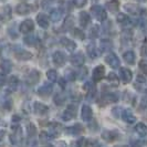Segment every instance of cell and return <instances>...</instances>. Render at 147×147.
Listing matches in <instances>:
<instances>
[{
  "mask_svg": "<svg viewBox=\"0 0 147 147\" xmlns=\"http://www.w3.org/2000/svg\"><path fill=\"white\" fill-rule=\"evenodd\" d=\"M119 134L116 131H104L102 133V138L106 142H114L115 140H117Z\"/></svg>",
  "mask_w": 147,
  "mask_h": 147,
  "instance_id": "cell-15",
  "label": "cell"
},
{
  "mask_svg": "<svg viewBox=\"0 0 147 147\" xmlns=\"http://www.w3.org/2000/svg\"><path fill=\"white\" fill-rule=\"evenodd\" d=\"M60 84H61L62 88H64V80H61V81H60Z\"/></svg>",
  "mask_w": 147,
  "mask_h": 147,
  "instance_id": "cell-49",
  "label": "cell"
},
{
  "mask_svg": "<svg viewBox=\"0 0 147 147\" xmlns=\"http://www.w3.org/2000/svg\"><path fill=\"white\" fill-rule=\"evenodd\" d=\"M36 133H37V128H36V126L33 125L32 123H30V124L27 125V134H28V136H29V137L34 136V135H36Z\"/></svg>",
  "mask_w": 147,
  "mask_h": 147,
  "instance_id": "cell-38",
  "label": "cell"
},
{
  "mask_svg": "<svg viewBox=\"0 0 147 147\" xmlns=\"http://www.w3.org/2000/svg\"><path fill=\"white\" fill-rule=\"evenodd\" d=\"M66 132L69 133V134H72V135H78V134L83 132V127L80 124H76V125L66 128Z\"/></svg>",
  "mask_w": 147,
  "mask_h": 147,
  "instance_id": "cell-30",
  "label": "cell"
},
{
  "mask_svg": "<svg viewBox=\"0 0 147 147\" xmlns=\"http://www.w3.org/2000/svg\"><path fill=\"white\" fill-rule=\"evenodd\" d=\"M105 62H106L111 67H113V69H118V67H119V64H121L119 59H118V57L115 53H109V54L106 55V58H105Z\"/></svg>",
  "mask_w": 147,
  "mask_h": 147,
  "instance_id": "cell-6",
  "label": "cell"
},
{
  "mask_svg": "<svg viewBox=\"0 0 147 147\" xmlns=\"http://www.w3.org/2000/svg\"><path fill=\"white\" fill-rule=\"evenodd\" d=\"M107 81L110 82L112 85L117 86L118 85V76L115 73H110L107 76Z\"/></svg>",
  "mask_w": 147,
  "mask_h": 147,
  "instance_id": "cell-36",
  "label": "cell"
},
{
  "mask_svg": "<svg viewBox=\"0 0 147 147\" xmlns=\"http://www.w3.org/2000/svg\"><path fill=\"white\" fill-rule=\"evenodd\" d=\"M100 47H101V51L106 52L112 49L113 44H112V42H111L109 39H103V40L100 42Z\"/></svg>",
  "mask_w": 147,
  "mask_h": 147,
  "instance_id": "cell-26",
  "label": "cell"
},
{
  "mask_svg": "<svg viewBox=\"0 0 147 147\" xmlns=\"http://www.w3.org/2000/svg\"><path fill=\"white\" fill-rule=\"evenodd\" d=\"M93 1H97V0H93Z\"/></svg>",
  "mask_w": 147,
  "mask_h": 147,
  "instance_id": "cell-50",
  "label": "cell"
},
{
  "mask_svg": "<svg viewBox=\"0 0 147 147\" xmlns=\"http://www.w3.org/2000/svg\"><path fill=\"white\" fill-rule=\"evenodd\" d=\"M73 34L76 38H79L80 40H83V39H84V33H83V31L80 30V29H74Z\"/></svg>",
  "mask_w": 147,
  "mask_h": 147,
  "instance_id": "cell-42",
  "label": "cell"
},
{
  "mask_svg": "<svg viewBox=\"0 0 147 147\" xmlns=\"http://www.w3.org/2000/svg\"><path fill=\"white\" fill-rule=\"evenodd\" d=\"M54 103L57 104V105H63V104L65 103V95H63L62 93H59V94H57V95L54 96Z\"/></svg>",
  "mask_w": 147,
  "mask_h": 147,
  "instance_id": "cell-35",
  "label": "cell"
},
{
  "mask_svg": "<svg viewBox=\"0 0 147 147\" xmlns=\"http://www.w3.org/2000/svg\"><path fill=\"white\" fill-rule=\"evenodd\" d=\"M91 12H92V15L93 17L95 18L96 20H98V21L103 22L106 20V17H107V13H106V11H105V9H104L102 6H97V5H94V6H92L91 7Z\"/></svg>",
  "mask_w": 147,
  "mask_h": 147,
  "instance_id": "cell-1",
  "label": "cell"
},
{
  "mask_svg": "<svg viewBox=\"0 0 147 147\" xmlns=\"http://www.w3.org/2000/svg\"><path fill=\"white\" fill-rule=\"evenodd\" d=\"M81 117L85 122H90L92 119V117H93V112H92V109L88 105H83L82 106Z\"/></svg>",
  "mask_w": 147,
  "mask_h": 147,
  "instance_id": "cell-12",
  "label": "cell"
},
{
  "mask_svg": "<svg viewBox=\"0 0 147 147\" xmlns=\"http://www.w3.org/2000/svg\"><path fill=\"white\" fill-rule=\"evenodd\" d=\"M11 67H12V64H11V62H10L9 60H3V61H1V63H0V69L2 70L3 73H9V72L11 71Z\"/></svg>",
  "mask_w": 147,
  "mask_h": 147,
  "instance_id": "cell-27",
  "label": "cell"
},
{
  "mask_svg": "<svg viewBox=\"0 0 147 147\" xmlns=\"http://www.w3.org/2000/svg\"><path fill=\"white\" fill-rule=\"evenodd\" d=\"M122 118H123V121L125 123H127V124H133L136 121L135 115L132 113V111L129 110H124L122 112Z\"/></svg>",
  "mask_w": 147,
  "mask_h": 147,
  "instance_id": "cell-16",
  "label": "cell"
},
{
  "mask_svg": "<svg viewBox=\"0 0 147 147\" xmlns=\"http://www.w3.org/2000/svg\"><path fill=\"white\" fill-rule=\"evenodd\" d=\"M100 28H98V26H93L92 28H91V30H90V38L91 39H95L97 36H98V31H100Z\"/></svg>",
  "mask_w": 147,
  "mask_h": 147,
  "instance_id": "cell-39",
  "label": "cell"
},
{
  "mask_svg": "<svg viewBox=\"0 0 147 147\" xmlns=\"http://www.w3.org/2000/svg\"><path fill=\"white\" fill-rule=\"evenodd\" d=\"M102 101L105 104L109 103H115L118 101V96L115 93H107V94H104L102 97Z\"/></svg>",
  "mask_w": 147,
  "mask_h": 147,
  "instance_id": "cell-20",
  "label": "cell"
},
{
  "mask_svg": "<svg viewBox=\"0 0 147 147\" xmlns=\"http://www.w3.org/2000/svg\"><path fill=\"white\" fill-rule=\"evenodd\" d=\"M23 42L30 47H36L40 43V39L36 36H27V37L23 38Z\"/></svg>",
  "mask_w": 147,
  "mask_h": 147,
  "instance_id": "cell-19",
  "label": "cell"
},
{
  "mask_svg": "<svg viewBox=\"0 0 147 147\" xmlns=\"http://www.w3.org/2000/svg\"><path fill=\"white\" fill-rule=\"evenodd\" d=\"M3 42H1L0 41V58H1V55H2V52H3Z\"/></svg>",
  "mask_w": 147,
  "mask_h": 147,
  "instance_id": "cell-48",
  "label": "cell"
},
{
  "mask_svg": "<svg viewBox=\"0 0 147 147\" xmlns=\"http://www.w3.org/2000/svg\"><path fill=\"white\" fill-rule=\"evenodd\" d=\"M73 24H74L73 18H72L71 16H69V17L65 19V21H64V23H63V26H62V29H63V31H69V30H71L72 28H73Z\"/></svg>",
  "mask_w": 147,
  "mask_h": 147,
  "instance_id": "cell-31",
  "label": "cell"
},
{
  "mask_svg": "<svg viewBox=\"0 0 147 147\" xmlns=\"http://www.w3.org/2000/svg\"><path fill=\"white\" fill-rule=\"evenodd\" d=\"M86 53L91 59H96L97 58V51H96L95 44L94 43H88L86 47Z\"/></svg>",
  "mask_w": 147,
  "mask_h": 147,
  "instance_id": "cell-24",
  "label": "cell"
},
{
  "mask_svg": "<svg viewBox=\"0 0 147 147\" xmlns=\"http://www.w3.org/2000/svg\"><path fill=\"white\" fill-rule=\"evenodd\" d=\"M52 61L57 66H62L66 61L65 54L61 51H55L52 55Z\"/></svg>",
  "mask_w": 147,
  "mask_h": 147,
  "instance_id": "cell-8",
  "label": "cell"
},
{
  "mask_svg": "<svg viewBox=\"0 0 147 147\" xmlns=\"http://www.w3.org/2000/svg\"><path fill=\"white\" fill-rule=\"evenodd\" d=\"M123 59L125 61L127 64H131L133 65L135 63V60H136V57H135V53L133 51H126L124 54H123Z\"/></svg>",
  "mask_w": 147,
  "mask_h": 147,
  "instance_id": "cell-22",
  "label": "cell"
},
{
  "mask_svg": "<svg viewBox=\"0 0 147 147\" xmlns=\"http://www.w3.org/2000/svg\"><path fill=\"white\" fill-rule=\"evenodd\" d=\"M40 72L37 71V70H31L29 73L27 74L26 76V82L28 85H34L37 84L39 80H40Z\"/></svg>",
  "mask_w": 147,
  "mask_h": 147,
  "instance_id": "cell-3",
  "label": "cell"
},
{
  "mask_svg": "<svg viewBox=\"0 0 147 147\" xmlns=\"http://www.w3.org/2000/svg\"><path fill=\"white\" fill-rule=\"evenodd\" d=\"M125 9L128 11V12H129V13H132V15H138V11H140L138 7H137L136 5H133V3L126 5Z\"/></svg>",
  "mask_w": 147,
  "mask_h": 147,
  "instance_id": "cell-34",
  "label": "cell"
},
{
  "mask_svg": "<svg viewBox=\"0 0 147 147\" xmlns=\"http://www.w3.org/2000/svg\"><path fill=\"white\" fill-rule=\"evenodd\" d=\"M33 110L39 115H44V114H47L49 112V107L47 105H44V104L40 103V102H36L33 104Z\"/></svg>",
  "mask_w": 147,
  "mask_h": 147,
  "instance_id": "cell-18",
  "label": "cell"
},
{
  "mask_svg": "<svg viewBox=\"0 0 147 147\" xmlns=\"http://www.w3.org/2000/svg\"><path fill=\"white\" fill-rule=\"evenodd\" d=\"M140 21H142V24L144 27H147V12L145 10H143L140 12Z\"/></svg>",
  "mask_w": 147,
  "mask_h": 147,
  "instance_id": "cell-40",
  "label": "cell"
},
{
  "mask_svg": "<svg viewBox=\"0 0 147 147\" xmlns=\"http://www.w3.org/2000/svg\"><path fill=\"white\" fill-rule=\"evenodd\" d=\"M47 78L51 82H55L58 80V72L55 70H49L47 72Z\"/></svg>",
  "mask_w": 147,
  "mask_h": 147,
  "instance_id": "cell-37",
  "label": "cell"
},
{
  "mask_svg": "<svg viewBox=\"0 0 147 147\" xmlns=\"http://www.w3.org/2000/svg\"><path fill=\"white\" fill-rule=\"evenodd\" d=\"M21 138V131L19 129V128H17L13 131V133L11 134V136H10V140H11V143L12 144H18L19 143V140Z\"/></svg>",
  "mask_w": 147,
  "mask_h": 147,
  "instance_id": "cell-28",
  "label": "cell"
},
{
  "mask_svg": "<svg viewBox=\"0 0 147 147\" xmlns=\"http://www.w3.org/2000/svg\"><path fill=\"white\" fill-rule=\"evenodd\" d=\"M70 61H71L72 65L82 66L84 64V62H85V58H84V55H83L82 52H78V53H74L73 55L71 57Z\"/></svg>",
  "mask_w": 147,
  "mask_h": 147,
  "instance_id": "cell-9",
  "label": "cell"
},
{
  "mask_svg": "<svg viewBox=\"0 0 147 147\" xmlns=\"http://www.w3.org/2000/svg\"><path fill=\"white\" fill-rule=\"evenodd\" d=\"M13 54H15V57L17 59L21 60V61H28V60H31V58H32V54L29 51L21 49L19 47L13 48Z\"/></svg>",
  "mask_w": 147,
  "mask_h": 147,
  "instance_id": "cell-2",
  "label": "cell"
},
{
  "mask_svg": "<svg viewBox=\"0 0 147 147\" xmlns=\"http://www.w3.org/2000/svg\"><path fill=\"white\" fill-rule=\"evenodd\" d=\"M135 131L137 134H140V136H145L147 134V126L144 123H138L135 126Z\"/></svg>",
  "mask_w": 147,
  "mask_h": 147,
  "instance_id": "cell-33",
  "label": "cell"
},
{
  "mask_svg": "<svg viewBox=\"0 0 147 147\" xmlns=\"http://www.w3.org/2000/svg\"><path fill=\"white\" fill-rule=\"evenodd\" d=\"M33 29H34V23H33V21H32L31 19H26V20L22 21L21 24L19 26V31H20L21 33H24V34L32 32Z\"/></svg>",
  "mask_w": 147,
  "mask_h": 147,
  "instance_id": "cell-4",
  "label": "cell"
},
{
  "mask_svg": "<svg viewBox=\"0 0 147 147\" xmlns=\"http://www.w3.org/2000/svg\"><path fill=\"white\" fill-rule=\"evenodd\" d=\"M146 93H147V90H146Z\"/></svg>",
  "mask_w": 147,
  "mask_h": 147,
  "instance_id": "cell-51",
  "label": "cell"
},
{
  "mask_svg": "<svg viewBox=\"0 0 147 147\" xmlns=\"http://www.w3.org/2000/svg\"><path fill=\"white\" fill-rule=\"evenodd\" d=\"M140 69L145 74H147V60H142V61H140Z\"/></svg>",
  "mask_w": 147,
  "mask_h": 147,
  "instance_id": "cell-41",
  "label": "cell"
},
{
  "mask_svg": "<svg viewBox=\"0 0 147 147\" xmlns=\"http://www.w3.org/2000/svg\"><path fill=\"white\" fill-rule=\"evenodd\" d=\"M119 78H121V81L123 82L124 84L129 83L133 79L132 71L129 69H127V67H121L119 69Z\"/></svg>",
  "mask_w": 147,
  "mask_h": 147,
  "instance_id": "cell-5",
  "label": "cell"
},
{
  "mask_svg": "<svg viewBox=\"0 0 147 147\" xmlns=\"http://www.w3.org/2000/svg\"><path fill=\"white\" fill-rule=\"evenodd\" d=\"M145 144V142H143V140H138V142H135V143H133V147H142L143 145Z\"/></svg>",
  "mask_w": 147,
  "mask_h": 147,
  "instance_id": "cell-47",
  "label": "cell"
},
{
  "mask_svg": "<svg viewBox=\"0 0 147 147\" xmlns=\"http://www.w3.org/2000/svg\"><path fill=\"white\" fill-rule=\"evenodd\" d=\"M76 116V105L74 104H71L66 107V110L64 111L63 115H62V118L64 121H71L72 118H74Z\"/></svg>",
  "mask_w": 147,
  "mask_h": 147,
  "instance_id": "cell-7",
  "label": "cell"
},
{
  "mask_svg": "<svg viewBox=\"0 0 147 147\" xmlns=\"http://www.w3.org/2000/svg\"><path fill=\"white\" fill-rule=\"evenodd\" d=\"M32 11V7L28 3H20L16 7V12L20 16H26Z\"/></svg>",
  "mask_w": 147,
  "mask_h": 147,
  "instance_id": "cell-13",
  "label": "cell"
},
{
  "mask_svg": "<svg viewBox=\"0 0 147 147\" xmlns=\"http://www.w3.org/2000/svg\"><path fill=\"white\" fill-rule=\"evenodd\" d=\"M142 54L144 57H147V41H145L142 45Z\"/></svg>",
  "mask_w": 147,
  "mask_h": 147,
  "instance_id": "cell-44",
  "label": "cell"
},
{
  "mask_svg": "<svg viewBox=\"0 0 147 147\" xmlns=\"http://www.w3.org/2000/svg\"><path fill=\"white\" fill-rule=\"evenodd\" d=\"M61 17H62V10H61L60 8H57V9H53V10L51 11V15H50V18H51V20H52L53 22H58V21H60Z\"/></svg>",
  "mask_w": 147,
  "mask_h": 147,
  "instance_id": "cell-25",
  "label": "cell"
},
{
  "mask_svg": "<svg viewBox=\"0 0 147 147\" xmlns=\"http://www.w3.org/2000/svg\"><path fill=\"white\" fill-rule=\"evenodd\" d=\"M5 83H6V76L2 73H0V88L5 85Z\"/></svg>",
  "mask_w": 147,
  "mask_h": 147,
  "instance_id": "cell-46",
  "label": "cell"
},
{
  "mask_svg": "<svg viewBox=\"0 0 147 147\" xmlns=\"http://www.w3.org/2000/svg\"><path fill=\"white\" fill-rule=\"evenodd\" d=\"M106 7L111 12H117L118 8H119V3H118L117 0H112V1H109L106 3Z\"/></svg>",
  "mask_w": 147,
  "mask_h": 147,
  "instance_id": "cell-29",
  "label": "cell"
},
{
  "mask_svg": "<svg viewBox=\"0 0 147 147\" xmlns=\"http://www.w3.org/2000/svg\"><path fill=\"white\" fill-rule=\"evenodd\" d=\"M104 74H105V67H104L103 65H97L95 69L93 70V74H92L93 80L95 82L101 81L104 78Z\"/></svg>",
  "mask_w": 147,
  "mask_h": 147,
  "instance_id": "cell-11",
  "label": "cell"
},
{
  "mask_svg": "<svg viewBox=\"0 0 147 147\" xmlns=\"http://www.w3.org/2000/svg\"><path fill=\"white\" fill-rule=\"evenodd\" d=\"M117 21H118V23H119L121 26H123V27H126V26H128V24L131 23L129 18L126 15H124V13H119V15L117 16Z\"/></svg>",
  "mask_w": 147,
  "mask_h": 147,
  "instance_id": "cell-32",
  "label": "cell"
},
{
  "mask_svg": "<svg viewBox=\"0 0 147 147\" xmlns=\"http://www.w3.org/2000/svg\"><path fill=\"white\" fill-rule=\"evenodd\" d=\"M79 21H80V26L85 28L90 23V15L85 11H82L80 12V16H79Z\"/></svg>",
  "mask_w": 147,
  "mask_h": 147,
  "instance_id": "cell-21",
  "label": "cell"
},
{
  "mask_svg": "<svg viewBox=\"0 0 147 147\" xmlns=\"http://www.w3.org/2000/svg\"><path fill=\"white\" fill-rule=\"evenodd\" d=\"M18 79H17V76H11L10 79H9V81H8V91L9 92H15L17 88H18Z\"/></svg>",
  "mask_w": 147,
  "mask_h": 147,
  "instance_id": "cell-23",
  "label": "cell"
},
{
  "mask_svg": "<svg viewBox=\"0 0 147 147\" xmlns=\"http://www.w3.org/2000/svg\"><path fill=\"white\" fill-rule=\"evenodd\" d=\"M73 2H74V5H75L78 8H82L86 5L88 0H73Z\"/></svg>",
  "mask_w": 147,
  "mask_h": 147,
  "instance_id": "cell-43",
  "label": "cell"
},
{
  "mask_svg": "<svg viewBox=\"0 0 147 147\" xmlns=\"http://www.w3.org/2000/svg\"><path fill=\"white\" fill-rule=\"evenodd\" d=\"M67 73L69 74H66V78H67L69 80L73 81L74 79H75V76H76V73H75V72H72V71H69Z\"/></svg>",
  "mask_w": 147,
  "mask_h": 147,
  "instance_id": "cell-45",
  "label": "cell"
},
{
  "mask_svg": "<svg viewBox=\"0 0 147 147\" xmlns=\"http://www.w3.org/2000/svg\"><path fill=\"white\" fill-rule=\"evenodd\" d=\"M53 91V86L51 83H44L38 88V94L40 96H49Z\"/></svg>",
  "mask_w": 147,
  "mask_h": 147,
  "instance_id": "cell-10",
  "label": "cell"
},
{
  "mask_svg": "<svg viewBox=\"0 0 147 147\" xmlns=\"http://www.w3.org/2000/svg\"><path fill=\"white\" fill-rule=\"evenodd\" d=\"M60 43L62 44L63 47H65L69 51H74L76 49V43L72 41L71 39H67V38H61L60 39Z\"/></svg>",
  "mask_w": 147,
  "mask_h": 147,
  "instance_id": "cell-17",
  "label": "cell"
},
{
  "mask_svg": "<svg viewBox=\"0 0 147 147\" xmlns=\"http://www.w3.org/2000/svg\"><path fill=\"white\" fill-rule=\"evenodd\" d=\"M37 22L38 24L43 29L49 28V26H50V19H49L48 16L44 15V13H40V15L37 16Z\"/></svg>",
  "mask_w": 147,
  "mask_h": 147,
  "instance_id": "cell-14",
  "label": "cell"
}]
</instances>
